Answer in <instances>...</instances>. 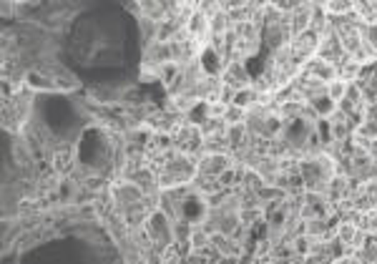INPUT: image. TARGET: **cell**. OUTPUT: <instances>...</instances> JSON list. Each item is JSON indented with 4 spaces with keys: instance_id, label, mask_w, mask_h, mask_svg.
Listing matches in <instances>:
<instances>
[{
    "instance_id": "cell-1",
    "label": "cell",
    "mask_w": 377,
    "mask_h": 264,
    "mask_svg": "<svg viewBox=\"0 0 377 264\" xmlns=\"http://www.w3.org/2000/svg\"><path fill=\"white\" fill-rule=\"evenodd\" d=\"M299 174H302V181H304V191L325 194L330 181L337 176V161L322 151V154H317V156L302 159V161H299Z\"/></svg>"
},
{
    "instance_id": "cell-2",
    "label": "cell",
    "mask_w": 377,
    "mask_h": 264,
    "mask_svg": "<svg viewBox=\"0 0 377 264\" xmlns=\"http://www.w3.org/2000/svg\"><path fill=\"white\" fill-rule=\"evenodd\" d=\"M332 30L342 43L347 56H357L365 43V25L357 21V16H344V18H332Z\"/></svg>"
},
{
    "instance_id": "cell-3",
    "label": "cell",
    "mask_w": 377,
    "mask_h": 264,
    "mask_svg": "<svg viewBox=\"0 0 377 264\" xmlns=\"http://www.w3.org/2000/svg\"><path fill=\"white\" fill-rule=\"evenodd\" d=\"M171 139H174V149L179 154H186V156H194V159L202 156L204 134H202V129H199V124H194V121H189V118H186V124L181 126V129L176 131Z\"/></svg>"
},
{
    "instance_id": "cell-4",
    "label": "cell",
    "mask_w": 377,
    "mask_h": 264,
    "mask_svg": "<svg viewBox=\"0 0 377 264\" xmlns=\"http://www.w3.org/2000/svg\"><path fill=\"white\" fill-rule=\"evenodd\" d=\"M317 48H320V35L315 30H307V33L292 38V43H289V58L299 68H304V63H310L317 56Z\"/></svg>"
},
{
    "instance_id": "cell-5",
    "label": "cell",
    "mask_w": 377,
    "mask_h": 264,
    "mask_svg": "<svg viewBox=\"0 0 377 264\" xmlns=\"http://www.w3.org/2000/svg\"><path fill=\"white\" fill-rule=\"evenodd\" d=\"M304 222L310 219H330L332 217V204L325 194H315V191H304L302 212H299Z\"/></svg>"
},
{
    "instance_id": "cell-6",
    "label": "cell",
    "mask_w": 377,
    "mask_h": 264,
    "mask_svg": "<svg viewBox=\"0 0 377 264\" xmlns=\"http://www.w3.org/2000/svg\"><path fill=\"white\" fill-rule=\"evenodd\" d=\"M234 166V159L231 154H202L197 159V174L202 176H211V179H219L224 171H229Z\"/></svg>"
},
{
    "instance_id": "cell-7",
    "label": "cell",
    "mask_w": 377,
    "mask_h": 264,
    "mask_svg": "<svg viewBox=\"0 0 377 264\" xmlns=\"http://www.w3.org/2000/svg\"><path fill=\"white\" fill-rule=\"evenodd\" d=\"M325 126H327V141H335V144H347V141H352V134H355V124L340 108L327 118Z\"/></svg>"
},
{
    "instance_id": "cell-8",
    "label": "cell",
    "mask_w": 377,
    "mask_h": 264,
    "mask_svg": "<svg viewBox=\"0 0 377 264\" xmlns=\"http://www.w3.org/2000/svg\"><path fill=\"white\" fill-rule=\"evenodd\" d=\"M221 84L229 86L231 91H242L252 86V76H249L244 63H229V66L221 71Z\"/></svg>"
},
{
    "instance_id": "cell-9",
    "label": "cell",
    "mask_w": 377,
    "mask_h": 264,
    "mask_svg": "<svg viewBox=\"0 0 377 264\" xmlns=\"http://www.w3.org/2000/svg\"><path fill=\"white\" fill-rule=\"evenodd\" d=\"M344 56H347V53H344L342 43H340V38L335 35V30H332V33L322 35V38H320V48H317V58H322V61L337 66V63L342 61Z\"/></svg>"
},
{
    "instance_id": "cell-10",
    "label": "cell",
    "mask_w": 377,
    "mask_h": 264,
    "mask_svg": "<svg viewBox=\"0 0 377 264\" xmlns=\"http://www.w3.org/2000/svg\"><path fill=\"white\" fill-rule=\"evenodd\" d=\"M299 74L304 76H312V79L322 81V84H332V81H337V66H332V63L322 61V58H312L310 63H304V68L299 71Z\"/></svg>"
},
{
    "instance_id": "cell-11",
    "label": "cell",
    "mask_w": 377,
    "mask_h": 264,
    "mask_svg": "<svg viewBox=\"0 0 377 264\" xmlns=\"http://www.w3.org/2000/svg\"><path fill=\"white\" fill-rule=\"evenodd\" d=\"M287 18H289V33H292V38H297V35H302V33H307V30H310L312 6H310V3H302V6L294 8Z\"/></svg>"
},
{
    "instance_id": "cell-12",
    "label": "cell",
    "mask_w": 377,
    "mask_h": 264,
    "mask_svg": "<svg viewBox=\"0 0 377 264\" xmlns=\"http://www.w3.org/2000/svg\"><path fill=\"white\" fill-rule=\"evenodd\" d=\"M211 247L216 249L219 257H231V259H239L244 257V247L234 239V236H226V234H211Z\"/></svg>"
},
{
    "instance_id": "cell-13",
    "label": "cell",
    "mask_w": 377,
    "mask_h": 264,
    "mask_svg": "<svg viewBox=\"0 0 377 264\" xmlns=\"http://www.w3.org/2000/svg\"><path fill=\"white\" fill-rule=\"evenodd\" d=\"M362 63L357 61L355 56H344L342 61L337 63V79L344 81V84H357V79H360L362 74Z\"/></svg>"
},
{
    "instance_id": "cell-14",
    "label": "cell",
    "mask_w": 377,
    "mask_h": 264,
    "mask_svg": "<svg viewBox=\"0 0 377 264\" xmlns=\"http://www.w3.org/2000/svg\"><path fill=\"white\" fill-rule=\"evenodd\" d=\"M325 197L330 199V204H340L342 199H349V176H342L337 174L332 181H330V186H327Z\"/></svg>"
},
{
    "instance_id": "cell-15",
    "label": "cell",
    "mask_w": 377,
    "mask_h": 264,
    "mask_svg": "<svg viewBox=\"0 0 377 264\" xmlns=\"http://www.w3.org/2000/svg\"><path fill=\"white\" fill-rule=\"evenodd\" d=\"M355 16L365 28L377 25V3H355Z\"/></svg>"
},
{
    "instance_id": "cell-16",
    "label": "cell",
    "mask_w": 377,
    "mask_h": 264,
    "mask_svg": "<svg viewBox=\"0 0 377 264\" xmlns=\"http://www.w3.org/2000/svg\"><path fill=\"white\" fill-rule=\"evenodd\" d=\"M357 224H352L349 219H342L337 226H335V239H340L342 244H347L349 249H352V242H355V236H357Z\"/></svg>"
},
{
    "instance_id": "cell-17",
    "label": "cell",
    "mask_w": 377,
    "mask_h": 264,
    "mask_svg": "<svg viewBox=\"0 0 377 264\" xmlns=\"http://www.w3.org/2000/svg\"><path fill=\"white\" fill-rule=\"evenodd\" d=\"M247 116H249V111H244V108H239V106H229V108H226L224 121H226V126L247 124Z\"/></svg>"
},
{
    "instance_id": "cell-18",
    "label": "cell",
    "mask_w": 377,
    "mask_h": 264,
    "mask_svg": "<svg viewBox=\"0 0 377 264\" xmlns=\"http://www.w3.org/2000/svg\"><path fill=\"white\" fill-rule=\"evenodd\" d=\"M207 247H211V234H207V231L197 224V229H194V234H192V252L194 249H207Z\"/></svg>"
},
{
    "instance_id": "cell-19",
    "label": "cell",
    "mask_w": 377,
    "mask_h": 264,
    "mask_svg": "<svg viewBox=\"0 0 377 264\" xmlns=\"http://www.w3.org/2000/svg\"><path fill=\"white\" fill-rule=\"evenodd\" d=\"M347 86L349 84H344V81H332V84L327 86V96H330V98H332L335 103H340L344 98V93H347Z\"/></svg>"
},
{
    "instance_id": "cell-20",
    "label": "cell",
    "mask_w": 377,
    "mask_h": 264,
    "mask_svg": "<svg viewBox=\"0 0 377 264\" xmlns=\"http://www.w3.org/2000/svg\"><path fill=\"white\" fill-rule=\"evenodd\" d=\"M53 169H56V174H66L71 169V151H58L53 156Z\"/></svg>"
},
{
    "instance_id": "cell-21",
    "label": "cell",
    "mask_w": 377,
    "mask_h": 264,
    "mask_svg": "<svg viewBox=\"0 0 377 264\" xmlns=\"http://www.w3.org/2000/svg\"><path fill=\"white\" fill-rule=\"evenodd\" d=\"M365 40L372 45V48H375V53H377V25H370V28H365Z\"/></svg>"
},
{
    "instance_id": "cell-22",
    "label": "cell",
    "mask_w": 377,
    "mask_h": 264,
    "mask_svg": "<svg viewBox=\"0 0 377 264\" xmlns=\"http://www.w3.org/2000/svg\"><path fill=\"white\" fill-rule=\"evenodd\" d=\"M372 239H375V244H377V234H372Z\"/></svg>"
},
{
    "instance_id": "cell-23",
    "label": "cell",
    "mask_w": 377,
    "mask_h": 264,
    "mask_svg": "<svg viewBox=\"0 0 377 264\" xmlns=\"http://www.w3.org/2000/svg\"><path fill=\"white\" fill-rule=\"evenodd\" d=\"M265 264H272V262H265Z\"/></svg>"
}]
</instances>
